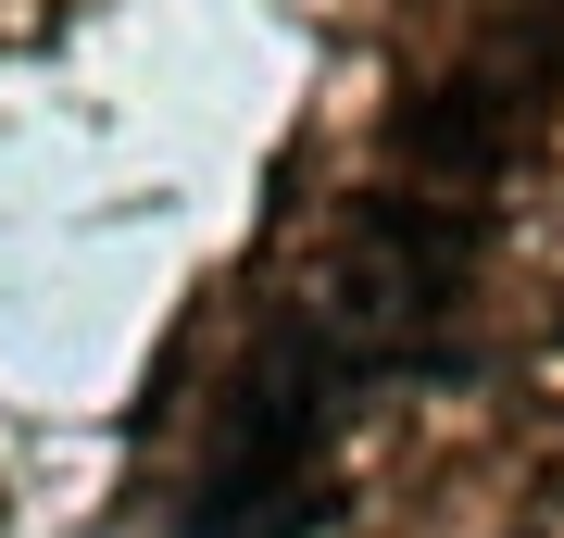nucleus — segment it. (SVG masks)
Here are the masks:
<instances>
[{"instance_id": "f03ea898", "label": "nucleus", "mask_w": 564, "mask_h": 538, "mask_svg": "<svg viewBox=\"0 0 564 538\" xmlns=\"http://www.w3.org/2000/svg\"><path fill=\"white\" fill-rule=\"evenodd\" d=\"M502 151H514V100L489 88V76L426 88L414 113H402V163H426V176H502Z\"/></svg>"}, {"instance_id": "f257e3e1", "label": "nucleus", "mask_w": 564, "mask_h": 538, "mask_svg": "<svg viewBox=\"0 0 564 538\" xmlns=\"http://www.w3.org/2000/svg\"><path fill=\"white\" fill-rule=\"evenodd\" d=\"M339 400H351V363L326 351L314 326H289V339L226 388L202 488H188V526L202 538H302L314 526V439L339 426Z\"/></svg>"}]
</instances>
